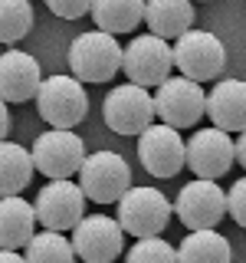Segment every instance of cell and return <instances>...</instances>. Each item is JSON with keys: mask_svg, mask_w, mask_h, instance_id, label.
Returning <instances> with one entry per match:
<instances>
[{"mask_svg": "<svg viewBox=\"0 0 246 263\" xmlns=\"http://www.w3.org/2000/svg\"><path fill=\"white\" fill-rule=\"evenodd\" d=\"M171 201L164 197L158 187L151 184H131L118 201V227L125 234L148 240V237H158L171 220Z\"/></svg>", "mask_w": 246, "mask_h": 263, "instance_id": "obj_1", "label": "cell"}, {"mask_svg": "<svg viewBox=\"0 0 246 263\" xmlns=\"http://www.w3.org/2000/svg\"><path fill=\"white\" fill-rule=\"evenodd\" d=\"M36 109H39V119H43L49 128L72 132L89 112V96H86V89H82L79 79L49 76V79L39 82Z\"/></svg>", "mask_w": 246, "mask_h": 263, "instance_id": "obj_2", "label": "cell"}, {"mask_svg": "<svg viewBox=\"0 0 246 263\" xmlns=\"http://www.w3.org/2000/svg\"><path fill=\"white\" fill-rule=\"evenodd\" d=\"M69 69L79 82H105L121 69V46L109 33H79L69 43Z\"/></svg>", "mask_w": 246, "mask_h": 263, "instance_id": "obj_3", "label": "cell"}, {"mask_svg": "<svg viewBox=\"0 0 246 263\" xmlns=\"http://www.w3.org/2000/svg\"><path fill=\"white\" fill-rule=\"evenodd\" d=\"M171 56H174V66L180 69V76L197 82V86L217 79L220 72H223V66H227L223 43L207 30H187L180 40H174Z\"/></svg>", "mask_w": 246, "mask_h": 263, "instance_id": "obj_4", "label": "cell"}, {"mask_svg": "<svg viewBox=\"0 0 246 263\" xmlns=\"http://www.w3.org/2000/svg\"><path fill=\"white\" fill-rule=\"evenodd\" d=\"M79 187L95 204H112V201L118 204L121 194L131 187V168L118 152L102 148L95 155H86V161L79 168Z\"/></svg>", "mask_w": 246, "mask_h": 263, "instance_id": "obj_5", "label": "cell"}, {"mask_svg": "<svg viewBox=\"0 0 246 263\" xmlns=\"http://www.w3.org/2000/svg\"><path fill=\"white\" fill-rule=\"evenodd\" d=\"M121 69H125V76L131 79V86H138V89L161 86V82L171 79V69H174L171 43L151 36V33L135 36L121 49Z\"/></svg>", "mask_w": 246, "mask_h": 263, "instance_id": "obj_6", "label": "cell"}, {"mask_svg": "<svg viewBox=\"0 0 246 263\" xmlns=\"http://www.w3.org/2000/svg\"><path fill=\"white\" fill-rule=\"evenodd\" d=\"M33 168L39 175H46L49 181H69L72 175H79L82 161H86V145L76 132H56L49 128L33 142Z\"/></svg>", "mask_w": 246, "mask_h": 263, "instance_id": "obj_7", "label": "cell"}, {"mask_svg": "<svg viewBox=\"0 0 246 263\" xmlns=\"http://www.w3.org/2000/svg\"><path fill=\"white\" fill-rule=\"evenodd\" d=\"M102 119L115 135H141L154 125V96L131 82L115 86L102 102Z\"/></svg>", "mask_w": 246, "mask_h": 263, "instance_id": "obj_8", "label": "cell"}, {"mask_svg": "<svg viewBox=\"0 0 246 263\" xmlns=\"http://www.w3.org/2000/svg\"><path fill=\"white\" fill-rule=\"evenodd\" d=\"M33 214H36V224H43L53 234L76 230L79 220L86 217V194L76 181H49L39 187Z\"/></svg>", "mask_w": 246, "mask_h": 263, "instance_id": "obj_9", "label": "cell"}, {"mask_svg": "<svg viewBox=\"0 0 246 263\" xmlns=\"http://www.w3.org/2000/svg\"><path fill=\"white\" fill-rule=\"evenodd\" d=\"M207 112V92L203 86L177 76V79H168L158 86V96H154V115L161 119V125L168 128H191L203 119Z\"/></svg>", "mask_w": 246, "mask_h": 263, "instance_id": "obj_10", "label": "cell"}, {"mask_svg": "<svg viewBox=\"0 0 246 263\" xmlns=\"http://www.w3.org/2000/svg\"><path fill=\"white\" fill-rule=\"evenodd\" d=\"M174 211H177L180 224L191 230V234H197V230H213L227 217V191L220 184H213V181L194 178L191 184L180 187Z\"/></svg>", "mask_w": 246, "mask_h": 263, "instance_id": "obj_11", "label": "cell"}, {"mask_svg": "<svg viewBox=\"0 0 246 263\" xmlns=\"http://www.w3.org/2000/svg\"><path fill=\"white\" fill-rule=\"evenodd\" d=\"M236 161V145L227 132L220 128H203L194 132L191 142L184 145V164L194 171L200 181H217L223 178Z\"/></svg>", "mask_w": 246, "mask_h": 263, "instance_id": "obj_12", "label": "cell"}, {"mask_svg": "<svg viewBox=\"0 0 246 263\" xmlns=\"http://www.w3.org/2000/svg\"><path fill=\"white\" fill-rule=\"evenodd\" d=\"M121 237L125 230L118 227V220L92 214V217H82L79 227L72 230V250L86 263H112L121 253Z\"/></svg>", "mask_w": 246, "mask_h": 263, "instance_id": "obj_13", "label": "cell"}, {"mask_svg": "<svg viewBox=\"0 0 246 263\" xmlns=\"http://www.w3.org/2000/svg\"><path fill=\"white\" fill-rule=\"evenodd\" d=\"M138 158H141L148 175L174 178L184 168V138H180V132L158 122L138 135Z\"/></svg>", "mask_w": 246, "mask_h": 263, "instance_id": "obj_14", "label": "cell"}, {"mask_svg": "<svg viewBox=\"0 0 246 263\" xmlns=\"http://www.w3.org/2000/svg\"><path fill=\"white\" fill-rule=\"evenodd\" d=\"M43 72L39 63L23 49H7L0 53V99L4 102H27L36 99Z\"/></svg>", "mask_w": 246, "mask_h": 263, "instance_id": "obj_15", "label": "cell"}, {"mask_svg": "<svg viewBox=\"0 0 246 263\" xmlns=\"http://www.w3.org/2000/svg\"><path fill=\"white\" fill-rule=\"evenodd\" d=\"M207 115L220 132H246V82L220 79L207 96Z\"/></svg>", "mask_w": 246, "mask_h": 263, "instance_id": "obj_16", "label": "cell"}, {"mask_svg": "<svg viewBox=\"0 0 246 263\" xmlns=\"http://www.w3.org/2000/svg\"><path fill=\"white\" fill-rule=\"evenodd\" d=\"M145 27L158 40H180L194 30V7L187 0H151L145 4Z\"/></svg>", "mask_w": 246, "mask_h": 263, "instance_id": "obj_17", "label": "cell"}, {"mask_svg": "<svg viewBox=\"0 0 246 263\" xmlns=\"http://www.w3.org/2000/svg\"><path fill=\"white\" fill-rule=\"evenodd\" d=\"M36 214L23 197H0V250L16 253L33 240Z\"/></svg>", "mask_w": 246, "mask_h": 263, "instance_id": "obj_18", "label": "cell"}, {"mask_svg": "<svg viewBox=\"0 0 246 263\" xmlns=\"http://www.w3.org/2000/svg\"><path fill=\"white\" fill-rule=\"evenodd\" d=\"M92 20L98 33H131L138 23H145V4L141 0H95L92 4Z\"/></svg>", "mask_w": 246, "mask_h": 263, "instance_id": "obj_19", "label": "cell"}, {"mask_svg": "<svg viewBox=\"0 0 246 263\" xmlns=\"http://www.w3.org/2000/svg\"><path fill=\"white\" fill-rule=\"evenodd\" d=\"M33 155L16 142H0V197H20L33 178Z\"/></svg>", "mask_w": 246, "mask_h": 263, "instance_id": "obj_20", "label": "cell"}, {"mask_svg": "<svg viewBox=\"0 0 246 263\" xmlns=\"http://www.w3.org/2000/svg\"><path fill=\"white\" fill-rule=\"evenodd\" d=\"M230 257H233L230 240L220 237L217 230L187 234L177 247V263H230Z\"/></svg>", "mask_w": 246, "mask_h": 263, "instance_id": "obj_21", "label": "cell"}, {"mask_svg": "<svg viewBox=\"0 0 246 263\" xmlns=\"http://www.w3.org/2000/svg\"><path fill=\"white\" fill-rule=\"evenodd\" d=\"M23 260L27 263H76V250H72V240H66L63 234L43 230V234H33Z\"/></svg>", "mask_w": 246, "mask_h": 263, "instance_id": "obj_22", "label": "cell"}, {"mask_svg": "<svg viewBox=\"0 0 246 263\" xmlns=\"http://www.w3.org/2000/svg\"><path fill=\"white\" fill-rule=\"evenodd\" d=\"M33 30L30 0H0V43H20Z\"/></svg>", "mask_w": 246, "mask_h": 263, "instance_id": "obj_23", "label": "cell"}, {"mask_svg": "<svg viewBox=\"0 0 246 263\" xmlns=\"http://www.w3.org/2000/svg\"><path fill=\"white\" fill-rule=\"evenodd\" d=\"M125 263H177V250L161 237H148V240L131 243Z\"/></svg>", "mask_w": 246, "mask_h": 263, "instance_id": "obj_24", "label": "cell"}, {"mask_svg": "<svg viewBox=\"0 0 246 263\" xmlns=\"http://www.w3.org/2000/svg\"><path fill=\"white\" fill-rule=\"evenodd\" d=\"M227 214L246 230V178H240L233 187L227 191Z\"/></svg>", "mask_w": 246, "mask_h": 263, "instance_id": "obj_25", "label": "cell"}, {"mask_svg": "<svg viewBox=\"0 0 246 263\" xmlns=\"http://www.w3.org/2000/svg\"><path fill=\"white\" fill-rule=\"evenodd\" d=\"M49 13L59 16V20H79V16H86L92 10V4L89 0H46Z\"/></svg>", "mask_w": 246, "mask_h": 263, "instance_id": "obj_26", "label": "cell"}, {"mask_svg": "<svg viewBox=\"0 0 246 263\" xmlns=\"http://www.w3.org/2000/svg\"><path fill=\"white\" fill-rule=\"evenodd\" d=\"M7 132H10V112H7V102L0 99V142H7Z\"/></svg>", "mask_w": 246, "mask_h": 263, "instance_id": "obj_27", "label": "cell"}, {"mask_svg": "<svg viewBox=\"0 0 246 263\" xmlns=\"http://www.w3.org/2000/svg\"><path fill=\"white\" fill-rule=\"evenodd\" d=\"M236 161H240L243 164V168H246V132H240V135H236Z\"/></svg>", "mask_w": 246, "mask_h": 263, "instance_id": "obj_28", "label": "cell"}, {"mask_svg": "<svg viewBox=\"0 0 246 263\" xmlns=\"http://www.w3.org/2000/svg\"><path fill=\"white\" fill-rule=\"evenodd\" d=\"M0 263H27L20 253H10V250H0Z\"/></svg>", "mask_w": 246, "mask_h": 263, "instance_id": "obj_29", "label": "cell"}]
</instances>
